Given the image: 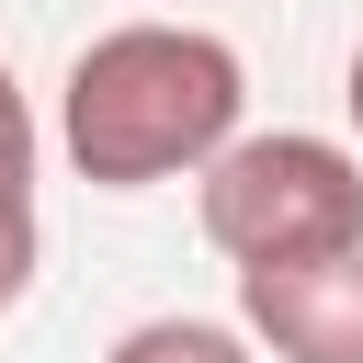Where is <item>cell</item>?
<instances>
[{
	"mask_svg": "<svg viewBox=\"0 0 363 363\" xmlns=\"http://www.w3.org/2000/svg\"><path fill=\"white\" fill-rule=\"evenodd\" d=\"M238 45L227 34H193V23H113L68 57V91H57V147L79 159V182L102 193H147V182H182L204 170L227 136H238Z\"/></svg>",
	"mask_w": 363,
	"mask_h": 363,
	"instance_id": "cell-1",
	"label": "cell"
},
{
	"mask_svg": "<svg viewBox=\"0 0 363 363\" xmlns=\"http://www.w3.org/2000/svg\"><path fill=\"white\" fill-rule=\"evenodd\" d=\"M204 238L250 272V261H318L363 238V159L329 136H227L204 170Z\"/></svg>",
	"mask_w": 363,
	"mask_h": 363,
	"instance_id": "cell-2",
	"label": "cell"
},
{
	"mask_svg": "<svg viewBox=\"0 0 363 363\" xmlns=\"http://www.w3.org/2000/svg\"><path fill=\"white\" fill-rule=\"evenodd\" d=\"M238 318L250 340H272V363H363V238L318 261H250Z\"/></svg>",
	"mask_w": 363,
	"mask_h": 363,
	"instance_id": "cell-3",
	"label": "cell"
},
{
	"mask_svg": "<svg viewBox=\"0 0 363 363\" xmlns=\"http://www.w3.org/2000/svg\"><path fill=\"white\" fill-rule=\"evenodd\" d=\"M102 363H250V340L216 329V318H147V329H125Z\"/></svg>",
	"mask_w": 363,
	"mask_h": 363,
	"instance_id": "cell-4",
	"label": "cell"
},
{
	"mask_svg": "<svg viewBox=\"0 0 363 363\" xmlns=\"http://www.w3.org/2000/svg\"><path fill=\"white\" fill-rule=\"evenodd\" d=\"M34 250H45V227H34V182H0V306H23Z\"/></svg>",
	"mask_w": 363,
	"mask_h": 363,
	"instance_id": "cell-5",
	"label": "cell"
},
{
	"mask_svg": "<svg viewBox=\"0 0 363 363\" xmlns=\"http://www.w3.org/2000/svg\"><path fill=\"white\" fill-rule=\"evenodd\" d=\"M0 182H34V102L11 79V57H0Z\"/></svg>",
	"mask_w": 363,
	"mask_h": 363,
	"instance_id": "cell-6",
	"label": "cell"
},
{
	"mask_svg": "<svg viewBox=\"0 0 363 363\" xmlns=\"http://www.w3.org/2000/svg\"><path fill=\"white\" fill-rule=\"evenodd\" d=\"M340 102H352V125H363V45H352V79H340Z\"/></svg>",
	"mask_w": 363,
	"mask_h": 363,
	"instance_id": "cell-7",
	"label": "cell"
}]
</instances>
